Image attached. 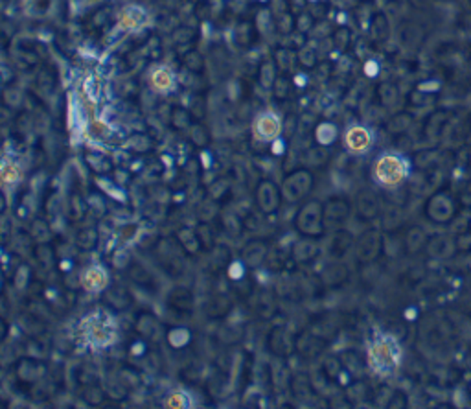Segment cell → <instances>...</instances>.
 I'll return each mask as SVG.
<instances>
[{"label": "cell", "mask_w": 471, "mask_h": 409, "mask_svg": "<svg viewBox=\"0 0 471 409\" xmlns=\"http://www.w3.org/2000/svg\"><path fill=\"white\" fill-rule=\"evenodd\" d=\"M374 175L383 186H398L407 177V163L398 155H383L376 163Z\"/></svg>", "instance_id": "cell-1"}, {"label": "cell", "mask_w": 471, "mask_h": 409, "mask_svg": "<svg viewBox=\"0 0 471 409\" xmlns=\"http://www.w3.org/2000/svg\"><path fill=\"white\" fill-rule=\"evenodd\" d=\"M400 361V349L392 343V339L379 341L370 347V363L378 372H390Z\"/></svg>", "instance_id": "cell-2"}, {"label": "cell", "mask_w": 471, "mask_h": 409, "mask_svg": "<svg viewBox=\"0 0 471 409\" xmlns=\"http://www.w3.org/2000/svg\"><path fill=\"white\" fill-rule=\"evenodd\" d=\"M256 133L260 135V138L264 140H273L277 138V135L280 133V120L277 116L267 113V115H261L256 122Z\"/></svg>", "instance_id": "cell-3"}, {"label": "cell", "mask_w": 471, "mask_h": 409, "mask_svg": "<svg viewBox=\"0 0 471 409\" xmlns=\"http://www.w3.org/2000/svg\"><path fill=\"white\" fill-rule=\"evenodd\" d=\"M372 142V136L370 133L364 129V127H352L348 129L347 133V146L352 149L353 153H363L367 147L370 146Z\"/></svg>", "instance_id": "cell-4"}, {"label": "cell", "mask_w": 471, "mask_h": 409, "mask_svg": "<svg viewBox=\"0 0 471 409\" xmlns=\"http://www.w3.org/2000/svg\"><path fill=\"white\" fill-rule=\"evenodd\" d=\"M151 83L153 87L158 89V91H168L172 87V83H174V78H172V74L166 69H158V71L153 72Z\"/></svg>", "instance_id": "cell-5"}, {"label": "cell", "mask_w": 471, "mask_h": 409, "mask_svg": "<svg viewBox=\"0 0 471 409\" xmlns=\"http://www.w3.org/2000/svg\"><path fill=\"white\" fill-rule=\"evenodd\" d=\"M105 284V275L98 271V269H91L87 273V286L91 289H100Z\"/></svg>", "instance_id": "cell-6"}, {"label": "cell", "mask_w": 471, "mask_h": 409, "mask_svg": "<svg viewBox=\"0 0 471 409\" xmlns=\"http://www.w3.org/2000/svg\"><path fill=\"white\" fill-rule=\"evenodd\" d=\"M166 406H168V408H188L190 406L188 397L183 393L172 394V397L168 399V402H166Z\"/></svg>", "instance_id": "cell-7"}, {"label": "cell", "mask_w": 471, "mask_h": 409, "mask_svg": "<svg viewBox=\"0 0 471 409\" xmlns=\"http://www.w3.org/2000/svg\"><path fill=\"white\" fill-rule=\"evenodd\" d=\"M0 174H2V181L4 183H15L19 179V172L15 170V166H10V164H4Z\"/></svg>", "instance_id": "cell-8"}]
</instances>
